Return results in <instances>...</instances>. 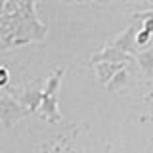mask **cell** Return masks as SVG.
Segmentation results:
<instances>
[{
	"label": "cell",
	"mask_w": 153,
	"mask_h": 153,
	"mask_svg": "<svg viewBox=\"0 0 153 153\" xmlns=\"http://www.w3.org/2000/svg\"><path fill=\"white\" fill-rule=\"evenodd\" d=\"M10 80V71L8 67H0V86H6Z\"/></svg>",
	"instance_id": "6"
},
{
	"label": "cell",
	"mask_w": 153,
	"mask_h": 153,
	"mask_svg": "<svg viewBox=\"0 0 153 153\" xmlns=\"http://www.w3.org/2000/svg\"><path fill=\"white\" fill-rule=\"evenodd\" d=\"M138 63H140L142 71L147 76H153V50L151 52H142V54H138Z\"/></svg>",
	"instance_id": "1"
},
{
	"label": "cell",
	"mask_w": 153,
	"mask_h": 153,
	"mask_svg": "<svg viewBox=\"0 0 153 153\" xmlns=\"http://www.w3.org/2000/svg\"><path fill=\"white\" fill-rule=\"evenodd\" d=\"M61 71H57V73L52 76L50 80H48V84H46V88H44V94H46V98H54V94H56V90H57V86H59V79H61Z\"/></svg>",
	"instance_id": "3"
},
{
	"label": "cell",
	"mask_w": 153,
	"mask_h": 153,
	"mask_svg": "<svg viewBox=\"0 0 153 153\" xmlns=\"http://www.w3.org/2000/svg\"><path fill=\"white\" fill-rule=\"evenodd\" d=\"M126 80H128L126 69H121V71H117V73L111 76V80L107 82V88L109 90H119V88H123V86L126 84Z\"/></svg>",
	"instance_id": "2"
},
{
	"label": "cell",
	"mask_w": 153,
	"mask_h": 153,
	"mask_svg": "<svg viewBox=\"0 0 153 153\" xmlns=\"http://www.w3.org/2000/svg\"><path fill=\"white\" fill-rule=\"evenodd\" d=\"M134 17L136 19H142L143 25L142 29H146V31L153 33V12H143V13H134Z\"/></svg>",
	"instance_id": "4"
},
{
	"label": "cell",
	"mask_w": 153,
	"mask_h": 153,
	"mask_svg": "<svg viewBox=\"0 0 153 153\" xmlns=\"http://www.w3.org/2000/svg\"><path fill=\"white\" fill-rule=\"evenodd\" d=\"M149 38H151V33H149V31H146V29L138 31V33H136V46L147 44V42H149Z\"/></svg>",
	"instance_id": "5"
}]
</instances>
